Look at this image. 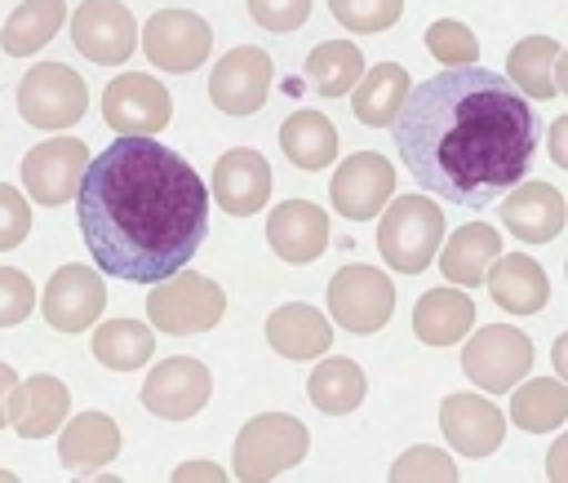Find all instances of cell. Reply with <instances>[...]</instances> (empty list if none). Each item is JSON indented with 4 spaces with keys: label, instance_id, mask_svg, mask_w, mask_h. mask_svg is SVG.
I'll return each mask as SVG.
<instances>
[{
    "label": "cell",
    "instance_id": "34",
    "mask_svg": "<svg viewBox=\"0 0 568 483\" xmlns=\"http://www.w3.org/2000/svg\"><path fill=\"white\" fill-rule=\"evenodd\" d=\"M555 58H559V44L550 35H524L510 53H506V66H510V84L524 93V97H555Z\"/></svg>",
    "mask_w": 568,
    "mask_h": 483
},
{
    "label": "cell",
    "instance_id": "43",
    "mask_svg": "<svg viewBox=\"0 0 568 483\" xmlns=\"http://www.w3.org/2000/svg\"><path fill=\"white\" fill-rule=\"evenodd\" d=\"M173 479H226V470L213 465V461H182V465L173 470Z\"/></svg>",
    "mask_w": 568,
    "mask_h": 483
},
{
    "label": "cell",
    "instance_id": "31",
    "mask_svg": "<svg viewBox=\"0 0 568 483\" xmlns=\"http://www.w3.org/2000/svg\"><path fill=\"white\" fill-rule=\"evenodd\" d=\"M510 421L528 434H550L568 421V386L550 377H532L510 399Z\"/></svg>",
    "mask_w": 568,
    "mask_h": 483
},
{
    "label": "cell",
    "instance_id": "38",
    "mask_svg": "<svg viewBox=\"0 0 568 483\" xmlns=\"http://www.w3.org/2000/svg\"><path fill=\"white\" fill-rule=\"evenodd\" d=\"M31 310H36V284L22 270L0 266V328L22 323Z\"/></svg>",
    "mask_w": 568,
    "mask_h": 483
},
{
    "label": "cell",
    "instance_id": "12",
    "mask_svg": "<svg viewBox=\"0 0 568 483\" xmlns=\"http://www.w3.org/2000/svg\"><path fill=\"white\" fill-rule=\"evenodd\" d=\"M209 394H213V377L191 354L160 359L142 381V408L155 412L160 421H191L209 403Z\"/></svg>",
    "mask_w": 568,
    "mask_h": 483
},
{
    "label": "cell",
    "instance_id": "47",
    "mask_svg": "<svg viewBox=\"0 0 568 483\" xmlns=\"http://www.w3.org/2000/svg\"><path fill=\"white\" fill-rule=\"evenodd\" d=\"M4 479H13V474H9V470H0V483H4Z\"/></svg>",
    "mask_w": 568,
    "mask_h": 483
},
{
    "label": "cell",
    "instance_id": "1",
    "mask_svg": "<svg viewBox=\"0 0 568 483\" xmlns=\"http://www.w3.org/2000/svg\"><path fill=\"white\" fill-rule=\"evenodd\" d=\"M386 129L413 182L462 208H484L506 195L528 173L541 142L532 102L506 75L475 62L408 84Z\"/></svg>",
    "mask_w": 568,
    "mask_h": 483
},
{
    "label": "cell",
    "instance_id": "33",
    "mask_svg": "<svg viewBox=\"0 0 568 483\" xmlns=\"http://www.w3.org/2000/svg\"><path fill=\"white\" fill-rule=\"evenodd\" d=\"M364 75V53L351 40H324L306 53V80L320 97H342Z\"/></svg>",
    "mask_w": 568,
    "mask_h": 483
},
{
    "label": "cell",
    "instance_id": "39",
    "mask_svg": "<svg viewBox=\"0 0 568 483\" xmlns=\"http://www.w3.org/2000/svg\"><path fill=\"white\" fill-rule=\"evenodd\" d=\"M248 18L275 35L297 31L311 18V0H248Z\"/></svg>",
    "mask_w": 568,
    "mask_h": 483
},
{
    "label": "cell",
    "instance_id": "32",
    "mask_svg": "<svg viewBox=\"0 0 568 483\" xmlns=\"http://www.w3.org/2000/svg\"><path fill=\"white\" fill-rule=\"evenodd\" d=\"M155 354V337L138 319H106L93 332V359L111 372H133Z\"/></svg>",
    "mask_w": 568,
    "mask_h": 483
},
{
    "label": "cell",
    "instance_id": "24",
    "mask_svg": "<svg viewBox=\"0 0 568 483\" xmlns=\"http://www.w3.org/2000/svg\"><path fill=\"white\" fill-rule=\"evenodd\" d=\"M120 456V425L106 412H80L58 434V461L67 470H102Z\"/></svg>",
    "mask_w": 568,
    "mask_h": 483
},
{
    "label": "cell",
    "instance_id": "35",
    "mask_svg": "<svg viewBox=\"0 0 568 483\" xmlns=\"http://www.w3.org/2000/svg\"><path fill=\"white\" fill-rule=\"evenodd\" d=\"M426 49H430V58L444 62V66H462V62H475V58H479L475 31H470L466 22H457V18L430 22V27H426Z\"/></svg>",
    "mask_w": 568,
    "mask_h": 483
},
{
    "label": "cell",
    "instance_id": "13",
    "mask_svg": "<svg viewBox=\"0 0 568 483\" xmlns=\"http://www.w3.org/2000/svg\"><path fill=\"white\" fill-rule=\"evenodd\" d=\"M84 168H89V146L80 137H49V142H40V146L27 151V160H22V186H27V195L36 204L58 208V204L75 199Z\"/></svg>",
    "mask_w": 568,
    "mask_h": 483
},
{
    "label": "cell",
    "instance_id": "42",
    "mask_svg": "<svg viewBox=\"0 0 568 483\" xmlns=\"http://www.w3.org/2000/svg\"><path fill=\"white\" fill-rule=\"evenodd\" d=\"M546 474L568 483V434H559V443H550V456H546Z\"/></svg>",
    "mask_w": 568,
    "mask_h": 483
},
{
    "label": "cell",
    "instance_id": "44",
    "mask_svg": "<svg viewBox=\"0 0 568 483\" xmlns=\"http://www.w3.org/2000/svg\"><path fill=\"white\" fill-rule=\"evenodd\" d=\"M18 386V372L9 363H0V430L9 425V390Z\"/></svg>",
    "mask_w": 568,
    "mask_h": 483
},
{
    "label": "cell",
    "instance_id": "9",
    "mask_svg": "<svg viewBox=\"0 0 568 483\" xmlns=\"http://www.w3.org/2000/svg\"><path fill=\"white\" fill-rule=\"evenodd\" d=\"M138 44L142 53L160 66V71H173V75H186L195 71L209 49H213V27L191 13V9H160L155 18H146V27L138 31Z\"/></svg>",
    "mask_w": 568,
    "mask_h": 483
},
{
    "label": "cell",
    "instance_id": "8",
    "mask_svg": "<svg viewBox=\"0 0 568 483\" xmlns=\"http://www.w3.org/2000/svg\"><path fill=\"white\" fill-rule=\"evenodd\" d=\"M390 310H395V284L377 266L351 261L328 279V315L337 319V328L377 332L386 328Z\"/></svg>",
    "mask_w": 568,
    "mask_h": 483
},
{
    "label": "cell",
    "instance_id": "27",
    "mask_svg": "<svg viewBox=\"0 0 568 483\" xmlns=\"http://www.w3.org/2000/svg\"><path fill=\"white\" fill-rule=\"evenodd\" d=\"M404 97H408V71H404L399 62H377L373 71H364V75L355 80V89H351V111H355L359 124L386 129V124L399 115Z\"/></svg>",
    "mask_w": 568,
    "mask_h": 483
},
{
    "label": "cell",
    "instance_id": "6",
    "mask_svg": "<svg viewBox=\"0 0 568 483\" xmlns=\"http://www.w3.org/2000/svg\"><path fill=\"white\" fill-rule=\"evenodd\" d=\"M84 111H89V89L67 62H36L18 84V115L31 129L58 133L80 124Z\"/></svg>",
    "mask_w": 568,
    "mask_h": 483
},
{
    "label": "cell",
    "instance_id": "14",
    "mask_svg": "<svg viewBox=\"0 0 568 483\" xmlns=\"http://www.w3.org/2000/svg\"><path fill=\"white\" fill-rule=\"evenodd\" d=\"M328 195H333V208L346 222H368L395 195V164L377 151H355L351 160L337 164V173L328 182Z\"/></svg>",
    "mask_w": 568,
    "mask_h": 483
},
{
    "label": "cell",
    "instance_id": "37",
    "mask_svg": "<svg viewBox=\"0 0 568 483\" xmlns=\"http://www.w3.org/2000/svg\"><path fill=\"white\" fill-rule=\"evenodd\" d=\"M390 479H395V483H408V479L453 483V479H457V465H453V456H448L444 448L422 443V448H408V452H404V456L390 465Z\"/></svg>",
    "mask_w": 568,
    "mask_h": 483
},
{
    "label": "cell",
    "instance_id": "40",
    "mask_svg": "<svg viewBox=\"0 0 568 483\" xmlns=\"http://www.w3.org/2000/svg\"><path fill=\"white\" fill-rule=\"evenodd\" d=\"M31 230V204L18 195V186L0 182V253L4 248H18Z\"/></svg>",
    "mask_w": 568,
    "mask_h": 483
},
{
    "label": "cell",
    "instance_id": "22",
    "mask_svg": "<svg viewBox=\"0 0 568 483\" xmlns=\"http://www.w3.org/2000/svg\"><path fill=\"white\" fill-rule=\"evenodd\" d=\"M484 284H488V292H493V301L501 306V310H510V315H537L546 301H550V279H546V270L532 261V257H524V253H510V257H493V266H488V275H484Z\"/></svg>",
    "mask_w": 568,
    "mask_h": 483
},
{
    "label": "cell",
    "instance_id": "28",
    "mask_svg": "<svg viewBox=\"0 0 568 483\" xmlns=\"http://www.w3.org/2000/svg\"><path fill=\"white\" fill-rule=\"evenodd\" d=\"M280 151L306 168V173H320L324 164L337 160V129L328 115L320 111H293L284 124H280Z\"/></svg>",
    "mask_w": 568,
    "mask_h": 483
},
{
    "label": "cell",
    "instance_id": "7",
    "mask_svg": "<svg viewBox=\"0 0 568 483\" xmlns=\"http://www.w3.org/2000/svg\"><path fill=\"white\" fill-rule=\"evenodd\" d=\"M470 341L462 346V372L488 390V394H506L515 390V381H524L532 372V341L528 332L510 328V323H484L479 332H466Z\"/></svg>",
    "mask_w": 568,
    "mask_h": 483
},
{
    "label": "cell",
    "instance_id": "5",
    "mask_svg": "<svg viewBox=\"0 0 568 483\" xmlns=\"http://www.w3.org/2000/svg\"><path fill=\"white\" fill-rule=\"evenodd\" d=\"M311 448V434L297 417L288 412H262L240 425L235 434V479L262 483L284 470H293Z\"/></svg>",
    "mask_w": 568,
    "mask_h": 483
},
{
    "label": "cell",
    "instance_id": "16",
    "mask_svg": "<svg viewBox=\"0 0 568 483\" xmlns=\"http://www.w3.org/2000/svg\"><path fill=\"white\" fill-rule=\"evenodd\" d=\"M106 306V284L93 266H58L53 279L44 284V297H40V310L49 319V328L58 332H84Z\"/></svg>",
    "mask_w": 568,
    "mask_h": 483
},
{
    "label": "cell",
    "instance_id": "17",
    "mask_svg": "<svg viewBox=\"0 0 568 483\" xmlns=\"http://www.w3.org/2000/svg\"><path fill=\"white\" fill-rule=\"evenodd\" d=\"M209 195L231 213V217H253L266 195H271V164L266 155H257L253 146H231L217 164H213V182Z\"/></svg>",
    "mask_w": 568,
    "mask_h": 483
},
{
    "label": "cell",
    "instance_id": "11",
    "mask_svg": "<svg viewBox=\"0 0 568 483\" xmlns=\"http://www.w3.org/2000/svg\"><path fill=\"white\" fill-rule=\"evenodd\" d=\"M271 80H275L271 53L257 44H235L231 53L217 58V66L209 75V97L226 115H253V111H262Z\"/></svg>",
    "mask_w": 568,
    "mask_h": 483
},
{
    "label": "cell",
    "instance_id": "45",
    "mask_svg": "<svg viewBox=\"0 0 568 483\" xmlns=\"http://www.w3.org/2000/svg\"><path fill=\"white\" fill-rule=\"evenodd\" d=\"M550 359H555V372H559V381L568 386V332H559V337H555V346H550Z\"/></svg>",
    "mask_w": 568,
    "mask_h": 483
},
{
    "label": "cell",
    "instance_id": "25",
    "mask_svg": "<svg viewBox=\"0 0 568 483\" xmlns=\"http://www.w3.org/2000/svg\"><path fill=\"white\" fill-rule=\"evenodd\" d=\"M497 253H501V230H493L488 222H466L448 235V244L439 253V270L457 288H479V279L488 275Z\"/></svg>",
    "mask_w": 568,
    "mask_h": 483
},
{
    "label": "cell",
    "instance_id": "29",
    "mask_svg": "<svg viewBox=\"0 0 568 483\" xmlns=\"http://www.w3.org/2000/svg\"><path fill=\"white\" fill-rule=\"evenodd\" d=\"M364 390H368V381H364L359 363H355V359H342V354L320 359L315 372L306 377V394H311V403H315L320 412H328V417H346V412H355V408L364 403Z\"/></svg>",
    "mask_w": 568,
    "mask_h": 483
},
{
    "label": "cell",
    "instance_id": "46",
    "mask_svg": "<svg viewBox=\"0 0 568 483\" xmlns=\"http://www.w3.org/2000/svg\"><path fill=\"white\" fill-rule=\"evenodd\" d=\"M555 89L568 93V49H559V58H555Z\"/></svg>",
    "mask_w": 568,
    "mask_h": 483
},
{
    "label": "cell",
    "instance_id": "15",
    "mask_svg": "<svg viewBox=\"0 0 568 483\" xmlns=\"http://www.w3.org/2000/svg\"><path fill=\"white\" fill-rule=\"evenodd\" d=\"M71 40L89 62L115 66L138 49V22L124 0H84L71 13Z\"/></svg>",
    "mask_w": 568,
    "mask_h": 483
},
{
    "label": "cell",
    "instance_id": "10",
    "mask_svg": "<svg viewBox=\"0 0 568 483\" xmlns=\"http://www.w3.org/2000/svg\"><path fill=\"white\" fill-rule=\"evenodd\" d=\"M102 120L115 133H138L151 137L173 120V97L155 75L124 71L102 89Z\"/></svg>",
    "mask_w": 568,
    "mask_h": 483
},
{
    "label": "cell",
    "instance_id": "4",
    "mask_svg": "<svg viewBox=\"0 0 568 483\" xmlns=\"http://www.w3.org/2000/svg\"><path fill=\"white\" fill-rule=\"evenodd\" d=\"M226 315V292L222 284H213L209 275L195 270H173L169 279H160L146 297V319L151 328H160L164 337H195L209 332L217 319Z\"/></svg>",
    "mask_w": 568,
    "mask_h": 483
},
{
    "label": "cell",
    "instance_id": "18",
    "mask_svg": "<svg viewBox=\"0 0 568 483\" xmlns=\"http://www.w3.org/2000/svg\"><path fill=\"white\" fill-rule=\"evenodd\" d=\"M266 244L288 266L315 261L328 248V213L311 199H284L266 217Z\"/></svg>",
    "mask_w": 568,
    "mask_h": 483
},
{
    "label": "cell",
    "instance_id": "2",
    "mask_svg": "<svg viewBox=\"0 0 568 483\" xmlns=\"http://www.w3.org/2000/svg\"><path fill=\"white\" fill-rule=\"evenodd\" d=\"M75 222L102 275L160 284L204 244L209 191L178 151L120 133L89 160L75 191Z\"/></svg>",
    "mask_w": 568,
    "mask_h": 483
},
{
    "label": "cell",
    "instance_id": "19",
    "mask_svg": "<svg viewBox=\"0 0 568 483\" xmlns=\"http://www.w3.org/2000/svg\"><path fill=\"white\" fill-rule=\"evenodd\" d=\"M501 222L524 244H550L568 222L564 191L550 182H515L501 199Z\"/></svg>",
    "mask_w": 568,
    "mask_h": 483
},
{
    "label": "cell",
    "instance_id": "21",
    "mask_svg": "<svg viewBox=\"0 0 568 483\" xmlns=\"http://www.w3.org/2000/svg\"><path fill=\"white\" fill-rule=\"evenodd\" d=\"M67 408H71V390L49 372H36L9 390V425L22 439H49L67 421Z\"/></svg>",
    "mask_w": 568,
    "mask_h": 483
},
{
    "label": "cell",
    "instance_id": "20",
    "mask_svg": "<svg viewBox=\"0 0 568 483\" xmlns=\"http://www.w3.org/2000/svg\"><path fill=\"white\" fill-rule=\"evenodd\" d=\"M439 425H444V439L462 452V456H493L501 434H506V417L493 399L484 394H448L439 403Z\"/></svg>",
    "mask_w": 568,
    "mask_h": 483
},
{
    "label": "cell",
    "instance_id": "23",
    "mask_svg": "<svg viewBox=\"0 0 568 483\" xmlns=\"http://www.w3.org/2000/svg\"><path fill=\"white\" fill-rule=\"evenodd\" d=\"M266 346L284 359H320L333 346V328L315 306L288 301L266 315Z\"/></svg>",
    "mask_w": 568,
    "mask_h": 483
},
{
    "label": "cell",
    "instance_id": "26",
    "mask_svg": "<svg viewBox=\"0 0 568 483\" xmlns=\"http://www.w3.org/2000/svg\"><path fill=\"white\" fill-rule=\"evenodd\" d=\"M470 323H475V301L462 288L439 284V288L422 292L417 306H413V332L426 346H453L470 332Z\"/></svg>",
    "mask_w": 568,
    "mask_h": 483
},
{
    "label": "cell",
    "instance_id": "3",
    "mask_svg": "<svg viewBox=\"0 0 568 483\" xmlns=\"http://www.w3.org/2000/svg\"><path fill=\"white\" fill-rule=\"evenodd\" d=\"M444 244V208L430 195H390L382 226H377V253L399 275H422Z\"/></svg>",
    "mask_w": 568,
    "mask_h": 483
},
{
    "label": "cell",
    "instance_id": "30",
    "mask_svg": "<svg viewBox=\"0 0 568 483\" xmlns=\"http://www.w3.org/2000/svg\"><path fill=\"white\" fill-rule=\"evenodd\" d=\"M62 22H67V0H22V4L9 13V22H4V31H0V44H4V53H13V58L40 53V49L58 35Z\"/></svg>",
    "mask_w": 568,
    "mask_h": 483
},
{
    "label": "cell",
    "instance_id": "41",
    "mask_svg": "<svg viewBox=\"0 0 568 483\" xmlns=\"http://www.w3.org/2000/svg\"><path fill=\"white\" fill-rule=\"evenodd\" d=\"M546 151H550V160H555L559 168H568V115L550 120V133H546Z\"/></svg>",
    "mask_w": 568,
    "mask_h": 483
},
{
    "label": "cell",
    "instance_id": "36",
    "mask_svg": "<svg viewBox=\"0 0 568 483\" xmlns=\"http://www.w3.org/2000/svg\"><path fill=\"white\" fill-rule=\"evenodd\" d=\"M333 18L346 27V31H359V35H373V31H386L399 22L404 13V0H328Z\"/></svg>",
    "mask_w": 568,
    "mask_h": 483
}]
</instances>
